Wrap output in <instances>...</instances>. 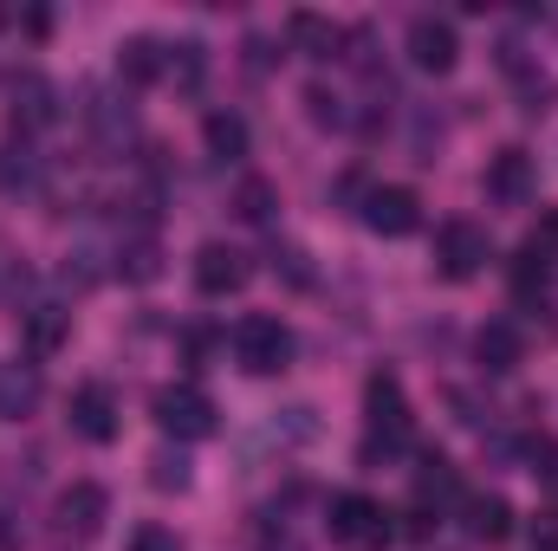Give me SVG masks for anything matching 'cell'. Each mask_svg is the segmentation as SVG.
Segmentation results:
<instances>
[{"label":"cell","instance_id":"1","mask_svg":"<svg viewBox=\"0 0 558 551\" xmlns=\"http://www.w3.org/2000/svg\"><path fill=\"white\" fill-rule=\"evenodd\" d=\"M292 331L279 325V318H267V311H247L241 325H234V364L247 370V377H279L286 364H292Z\"/></svg>","mask_w":558,"mask_h":551},{"label":"cell","instance_id":"2","mask_svg":"<svg viewBox=\"0 0 558 551\" xmlns=\"http://www.w3.org/2000/svg\"><path fill=\"white\" fill-rule=\"evenodd\" d=\"M149 415H156V428L175 434V441H202V434L221 428V415H215V403H208V390H195V383H162V390L149 396Z\"/></svg>","mask_w":558,"mask_h":551},{"label":"cell","instance_id":"3","mask_svg":"<svg viewBox=\"0 0 558 551\" xmlns=\"http://www.w3.org/2000/svg\"><path fill=\"white\" fill-rule=\"evenodd\" d=\"M325 532H331V546H344V551H384L390 513H384L371 493H338L331 513H325Z\"/></svg>","mask_w":558,"mask_h":551},{"label":"cell","instance_id":"4","mask_svg":"<svg viewBox=\"0 0 558 551\" xmlns=\"http://www.w3.org/2000/svg\"><path fill=\"white\" fill-rule=\"evenodd\" d=\"M364 409H371V441H364V461H377V454L403 448V434H410V403H403V383H397L390 370H377V377L364 383Z\"/></svg>","mask_w":558,"mask_h":551},{"label":"cell","instance_id":"5","mask_svg":"<svg viewBox=\"0 0 558 551\" xmlns=\"http://www.w3.org/2000/svg\"><path fill=\"white\" fill-rule=\"evenodd\" d=\"M105 519H111V493L98 487V480H72L65 493H59V506H52V532L59 539H98L105 532Z\"/></svg>","mask_w":558,"mask_h":551},{"label":"cell","instance_id":"6","mask_svg":"<svg viewBox=\"0 0 558 551\" xmlns=\"http://www.w3.org/2000/svg\"><path fill=\"white\" fill-rule=\"evenodd\" d=\"M487 260H494V241H487L481 221H448L435 234V273L441 279H474Z\"/></svg>","mask_w":558,"mask_h":551},{"label":"cell","instance_id":"7","mask_svg":"<svg viewBox=\"0 0 558 551\" xmlns=\"http://www.w3.org/2000/svg\"><path fill=\"white\" fill-rule=\"evenodd\" d=\"M364 228H371V234H384V241H403V234H416V228H422L416 188H397V182L371 188V195H364Z\"/></svg>","mask_w":558,"mask_h":551},{"label":"cell","instance_id":"8","mask_svg":"<svg viewBox=\"0 0 558 551\" xmlns=\"http://www.w3.org/2000/svg\"><path fill=\"white\" fill-rule=\"evenodd\" d=\"M118 428H124V415H118V396H111V383H85V390H72V434H85V441H118Z\"/></svg>","mask_w":558,"mask_h":551},{"label":"cell","instance_id":"9","mask_svg":"<svg viewBox=\"0 0 558 551\" xmlns=\"http://www.w3.org/2000/svg\"><path fill=\"white\" fill-rule=\"evenodd\" d=\"M410 59H416L422 72H454V59H461V39H454V26L448 20H435V13H422V20H410Z\"/></svg>","mask_w":558,"mask_h":551},{"label":"cell","instance_id":"10","mask_svg":"<svg viewBox=\"0 0 558 551\" xmlns=\"http://www.w3.org/2000/svg\"><path fill=\"white\" fill-rule=\"evenodd\" d=\"M195 285H202L208 298L241 292V285H247V254H234L228 241H208V247L195 254Z\"/></svg>","mask_w":558,"mask_h":551},{"label":"cell","instance_id":"11","mask_svg":"<svg viewBox=\"0 0 558 551\" xmlns=\"http://www.w3.org/2000/svg\"><path fill=\"white\" fill-rule=\"evenodd\" d=\"M39 396H46V383H39V364H0V421H26V415L39 409Z\"/></svg>","mask_w":558,"mask_h":551},{"label":"cell","instance_id":"12","mask_svg":"<svg viewBox=\"0 0 558 551\" xmlns=\"http://www.w3.org/2000/svg\"><path fill=\"white\" fill-rule=\"evenodd\" d=\"M65 331H72V311H65V305H52V298H39V305H26V311H20V338H26V351H33V357H52V351L65 344Z\"/></svg>","mask_w":558,"mask_h":551},{"label":"cell","instance_id":"13","mask_svg":"<svg viewBox=\"0 0 558 551\" xmlns=\"http://www.w3.org/2000/svg\"><path fill=\"white\" fill-rule=\"evenodd\" d=\"M520 357H526V344H520V331H513L507 318H494V325H481V331H474V364H481L487 377L520 370Z\"/></svg>","mask_w":558,"mask_h":551},{"label":"cell","instance_id":"14","mask_svg":"<svg viewBox=\"0 0 558 551\" xmlns=\"http://www.w3.org/2000/svg\"><path fill=\"white\" fill-rule=\"evenodd\" d=\"M52 124V85L39 72H20L13 78V137H33Z\"/></svg>","mask_w":558,"mask_h":551},{"label":"cell","instance_id":"15","mask_svg":"<svg viewBox=\"0 0 558 551\" xmlns=\"http://www.w3.org/2000/svg\"><path fill=\"white\" fill-rule=\"evenodd\" d=\"M286 39H292V52H305V59H338L344 26L325 20V13H292V20H286Z\"/></svg>","mask_w":558,"mask_h":551},{"label":"cell","instance_id":"16","mask_svg":"<svg viewBox=\"0 0 558 551\" xmlns=\"http://www.w3.org/2000/svg\"><path fill=\"white\" fill-rule=\"evenodd\" d=\"M487 195L507 201V208L526 201V195H533V156H526V149H500V156L487 162Z\"/></svg>","mask_w":558,"mask_h":551},{"label":"cell","instance_id":"17","mask_svg":"<svg viewBox=\"0 0 558 551\" xmlns=\"http://www.w3.org/2000/svg\"><path fill=\"white\" fill-rule=\"evenodd\" d=\"M202 143H208L215 162H241L247 156V118L241 111H208L202 118Z\"/></svg>","mask_w":558,"mask_h":551},{"label":"cell","instance_id":"18","mask_svg":"<svg viewBox=\"0 0 558 551\" xmlns=\"http://www.w3.org/2000/svg\"><path fill=\"white\" fill-rule=\"evenodd\" d=\"M85 124H92V137L105 143V149H124V137H131V105H118L111 91H92L85 98Z\"/></svg>","mask_w":558,"mask_h":551},{"label":"cell","instance_id":"19","mask_svg":"<svg viewBox=\"0 0 558 551\" xmlns=\"http://www.w3.org/2000/svg\"><path fill=\"white\" fill-rule=\"evenodd\" d=\"M118 78H124V85H156V78H162V46H156L149 33H137V39L118 46Z\"/></svg>","mask_w":558,"mask_h":551},{"label":"cell","instance_id":"20","mask_svg":"<svg viewBox=\"0 0 558 551\" xmlns=\"http://www.w3.org/2000/svg\"><path fill=\"white\" fill-rule=\"evenodd\" d=\"M468 532H474L481 546H500V539L513 532V506H507L500 493H481V500H468Z\"/></svg>","mask_w":558,"mask_h":551},{"label":"cell","instance_id":"21","mask_svg":"<svg viewBox=\"0 0 558 551\" xmlns=\"http://www.w3.org/2000/svg\"><path fill=\"white\" fill-rule=\"evenodd\" d=\"M118 273L131 279V285H149V279L162 273V247H156L149 234H137V241H124V247H118Z\"/></svg>","mask_w":558,"mask_h":551},{"label":"cell","instance_id":"22","mask_svg":"<svg viewBox=\"0 0 558 551\" xmlns=\"http://www.w3.org/2000/svg\"><path fill=\"white\" fill-rule=\"evenodd\" d=\"M162 72H169L182 91H195V85H202V72H208V52H202L195 39H182V46H169V52H162Z\"/></svg>","mask_w":558,"mask_h":551},{"label":"cell","instance_id":"23","mask_svg":"<svg viewBox=\"0 0 558 551\" xmlns=\"http://www.w3.org/2000/svg\"><path fill=\"white\" fill-rule=\"evenodd\" d=\"M20 188H33V149H26V137H7V149H0V195H20Z\"/></svg>","mask_w":558,"mask_h":551},{"label":"cell","instance_id":"24","mask_svg":"<svg viewBox=\"0 0 558 551\" xmlns=\"http://www.w3.org/2000/svg\"><path fill=\"white\" fill-rule=\"evenodd\" d=\"M428 500H454V467L441 454H428L416 474V506H428Z\"/></svg>","mask_w":558,"mask_h":551},{"label":"cell","instance_id":"25","mask_svg":"<svg viewBox=\"0 0 558 551\" xmlns=\"http://www.w3.org/2000/svg\"><path fill=\"white\" fill-rule=\"evenodd\" d=\"M274 182H260V175H254V182H241V195H234V215H241V221H274Z\"/></svg>","mask_w":558,"mask_h":551},{"label":"cell","instance_id":"26","mask_svg":"<svg viewBox=\"0 0 558 551\" xmlns=\"http://www.w3.org/2000/svg\"><path fill=\"white\" fill-rule=\"evenodd\" d=\"M149 487H156V493H182V487H189V461L162 448V454L149 461Z\"/></svg>","mask_w":558,"mask_h":551},{"label":"cell","instance_id":"27","mask_svg":"<svg viewBox=\"0 0 558 551\" xmlns=\"http://www.w3.org/2000/svg\"><path fill=\"white\" fill-rule=\"evenodd\" d=\"M546 285H553V267H546V260H533V254L520 247V260H513V292H520V298H533V292L546 298Z\"/></svg>","mask_w":558,"mask_h":551},{"label":"cell","instance_id":"28","mask_svg":"<svg viewBox=\"0 0 558 551\" xmlns=\"http://www.w3.org/2000/svg\"><path fill=\"white\" fill-rule=\"evenodd\" d=\"M526 474L546 480V487H558V441L553 434H533V441H526Z\"/></svg>","mask_w":558,"mask_h":551},{"label":"cell","instance_id":"29","mask_svg":"<svg viewBox=\"0 0 558 551\" xmlns=\"http://www.w3.org/2000/svg\"><path fill=\"white\" fill-rule=\"evenodd\" d=\"M526 254H533V260H546V267H558V208L539 215V228L526 234Z\"/></svg>","mask_w":558,"mask_h":551},{"label":"cell","instance_id":"30","mask_svg":"<svg viewBox=\"0 0 558 551\" xmlns=\"http://www.w3.org/2000/svg\"><path fill=\"white\" fill-rule=\"evenodd\" d=\"M305 111H312V124H344V98H338V91H325V85H312V91H305Z\"/></svg>","mask_w":558,"mask_h":551},{"label":"cell","instance_id":"31","mask_svg":"<svg viewBox=\"0 0 558 551\" xmlns=\"http://www.w3.org/2000/svg\"><path fill=\"white\" fill-rule=\"evenodd\" d=\"M131 551H189V546H182L169 526H137V532H131Z\"/></svg>","mask_w":558,"mask_h":551},{"label":"cell","instance_id":"32","mask_svg":"<svg viewBox=\"0 0 558 551\" xmlns=\"http://www.w3.org/2000/svg\"><path fill=\"white\" fill-rule=\"evenodd\" d=\"M546 105H553V78H546V72H526V105H520V111H533V118H539Z\"/></svg>","mask_w":558,"mask_h":551},{"label":"cell","instance_id":"33","mask_svg":"<svg viewBox=\"0 0 558 551\" xmlns=\"http://www.w3.org/2000/svg\"><path fill=\"white\" fill-rule=\"evenodd\" d=\"M274 267H286V279H292V285H312V267H305V254H299V247H279Z\"/></svg>","mask_w":558,"mask_h":551},{"label":"cell","instance_id":"34","mask_svg":"<svg viewBox=\"0 0 558 551\" xmlns=\"http://www.w3.org/2000/svg\"><path fill=\"white\" fill-rule=\"evenodd\" d=\"M533 551H558V513H539L533 519Z\"/></svg>","mask_w":558,"mask_h":551},{"label":"cell","instance_id":"35","mask_svg":"<svg viewBox=\"0 0 558 551\" xmlns=\"http://www.w3.org/2000/svg\"><path fill=\"white\" fill-rule=\"evenodd\" d=\"M260 551H305V546H299L292 532H267V539H260Z\"/></svg>","mask_w":558,"mask_h":551},{"label":"cell","instance_id":"36","mask_svg":"<svg viewBox=\"0 0 558 551\" xmlns=\"http://www.w3.org/2000/svg\"><path fill=\"white\" fill-rule=\"evenodd\" d=\"M553 26H558V13H553Z\"/></svg>","mask_w":558,"mask_h":551}]
</instances>
